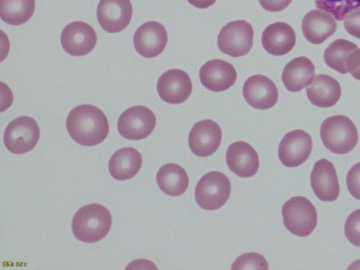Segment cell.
<instances>
[{
  "label": "cell",
  "mask_w": 360,
  "mask_h": 270,
  "mask_svg": "<svg viewBox=\"0 0 360 270\" xmlns=\"http://www.w3.org/2000/svg\"><path fill=\"white\" fill-rule=\"evenodd\" d=\"M66 127L71 138L84 146L101 143L109 132V124L104 112L89 104L74 108L67 117Z\"/></svg>",
  "instance_id": "obj_1"
},
{
  "label": "cell",
  "mask_w": 360,
  "mask_h": 270,
  "mask_svg": "<svg viewBox=\"0 0 360 270\" xmlns=\"http://www.w3.org/2000/svg\"><path fill=\"white\" fill-rule=\"evenodd\" d=\"M112 217L107 208L97 203L86 205L77 210L72 221L74 236L84 243H95L109 232Z\"/></svg>",
  "instance_id": "obj_2"
},
{
  "label": "cell",
  "mask_w": 360,
  "mask_h": 270,
  "mask_svg": "<svg viewBox=\"0 0 360 270\" xmlns=\"http://www.w3.org/2000/svg\"><path fill=\"white\" fill-rule=\"evenodd\" d=\"M320 134L323 145L337 154H345L352 150L359 139L356 126L347 116L342 115L324 120Z\"/></svg>",
  "instance_id": "obj_3"
},
{
  "label": "cell",
  "mask_w": 360,
  "mask_h": 270,
  "mask_svg": "<svg viewBox=\"0 0 360 270\" xmlns=\"http://www.w3.org/2000/svg\"><path fill=\"white\" fill-rule=\"evenodd\" d=\"M285 227L292 234L308 236L317 224V212L314 205L305 197L290 198L281 210Z\"/></svg>",
  "instance_id": "obj_4"
},
{
  "label": "cell",
  "mask_w": 360,
  "mask_h": 270,
  "mask_svg": "<svg viewBox=\"0 0 360 270\" xmlns=\"http://www.w3.org/2000/svg\"><path fill=\"white\" fill-rule=\"evenodd\" d=\"M231 191V183L225 174L217 171L210 172L198 182L195 191V201L204 210H215L226 202Z\"/></svg>",
  "instance_id": "obj_5"
},
{
  "label": "cell",
  "mask_w": 360,
  "mask_h": 270,
  "mask_svg": "<svg viewBox=\"0 0 360 270\" xmlns=\"http://www.w3.org/2000/svg\"><path fill=\"white\" fill-rule=\"evenodd\" d=\"M39 136L37 122L30 117L21 116L12 120L6 127L4 143L12 153L22 155L34 148Z\"/></svg>",
  "instance_id": "obj_6"
},
{
  "label": "cell",
  "mask_w": 360,
  "mask_h": 270,
  "mask_svg": "<svg viewBox=\"0 0 360 270\" xmlns=\"http://www.w3.org/2000/svg\"><path fill=\"white\" fill-rule=\"evenodd\" d=\"M254 31L245 20L231 21L224 25L217 36L219 49L232 57L244 56L253 45Z\"/></svg>",
  "instance_id": "obj_7"
},
{
  "label": "cell",
  "mask_w": 360,
  "mask_h": 270,
  "mask_svg": "<svg viewBox=\"0 0 360 270\" xmlns=\"http://www.w3.org/2000/svg\"><path fill=\"white\" fill-rule=\"evenodd\" d=\"M156 124L155 114L143 105H135L124 110L117 122L120 135L129 140H141L148 136Z\"/></svg>",
  "instance_id": "obj_8"
},
{
  "label": "cell",
  "mask_w": 360,
  "mask_h": 270,
  "mask_svg": "<svg viewBox=\"0 0 360 270\" xmlns=\"http://www.w3.org/2000/svg\"><path fill=\"white\" fill-rule=\"evenodd\" d=\"M311 150V136L304 130L295 129L283 136L278 146V155L285 166L295 167L308 159Z\"/></svg>",
  "instance_id": "obj_9"
},
{
  "label": "cell",
  "mask_w": 360,
  "mask_h": 270,
  "mask_svg": "<svg viewBox=\"0 0 360 270\" xmlns=\"http://www.w3.org/2000/svg\"><path fill=\"white\" fill-rule=\"evenodd\" d=\"M97 36L89 24L75 21L66 25L60 34L63 49L73 56H82L89 53L95 47Z\"/></svg>",
  "instance_id": "obj_10"
},
{
  "label": "cell",
  "mask_w": 360,
  "mask_h": 270,
  "mask_svg": "<svg viewBox=\"0 0 360 270\" xmlns=\"http://www.w3.org/2000/svg\"><path fill=\"white\" fill-rule=\"evenodd\" d=\"M132 12L129 0H101L97 6L96 15L105 31L117 33L128 26Z\"/></svg>",
  "instance_id": "obj_11"
},
{
  "label": "cell",
  "mask_w": 360,
  "mask_h": 270,
  "mask_svg": "<svg viewBox=\"0 0 360 270\" xmlns=\"http://www.w3.org/2000/svg\"><path fill=\"white\" fill-rule=\"evenodd\" d=\"M221 137L222 131L217 122L211 120H201L191 129L188 146L195 155L208 157L217 151Z\"/></svg>",
  "instance_id": "obj_12"
},
{
  "label": "cell",
  "mask_w": 360,
  "mask_h": 270,
  "mask_svg": "<svg viewBox=\"0 0 360 270\" xmlns=\"http://www.w3.org/2000/svg\"><path fill=\"white\" fill-rule=\"evenodd\" d=\"M158 93L164 101L179 104L186 101L192 92V82L188 75L180 69L164 72L157 83Z\"/></svg>",
  "instance_id": "obj_13"
},
{
  "label": "cell",
  "mask_w": 360,
  "mask_h": 270,
  "mask_svg": "<svg viewBox=\"0 0 360 270\" xmlns=\"http://www.w3.org/2000/svg\"><path fill=\"white\" fill-rule=\"evenodd\" d=\"M243 94L251 107L259 110L272 108L278 97L274 82L262 75H255L247 79L243 84Z\"/></svg>",
  "instance_id": "obj_14"
},
{
  "label": "cell",
  "mask_w": 360,
  "mask_h": 270,
  "mask_svg": "<svg viewBox=\"0 0 360 270\" xmlns=\"http://www.w3.org/2000/svg\"><path fill=\"white\" fill-rule=\"evenodd\" d=\"M167 43V34L164 26L156 21H149L141 25L134 35L136 51L146 58L160 55Z\"/></svg>",
  "instance_id": "obj_15"
},
{
  "label": "cell",
  "mask_w": 360,
  "mask_h": 270,
  "mask_svg": "<svg viewBox=\"0 0 360 270\" xmlns=\"http://www.w3.org/2000/svg\"><path fill=\"white\" fill-rule=\"evenodd\" d=\"M311 186L316 196L322 201H335L340 193L336 170L326 159L317 160L310 174Z\"/></svg>",
  "instance_id": "obj_16"
},
{
  "label": "cell",
  "mask_w": 360,
  "mask_h": 270,
  "mask_svg": "<svg viewBox=\"0 0 360 270\" xmlns=\"http://www.w3.org/2000/svg\"><path fill=\"white\" fill-rule=\"evenodd\" d=\"M199 76L202 84L206 89L219 92L234 84L237 72L231 63L220 59H213L200 68Z\"/></svg>",
  "instance_id": "obj_17"
},
{
  "label": "cell",
  "mask_w": 360,
  "mask_h": 270,
  "mask_svg": "<svg viewBox=\"0 0 360 270\" xmlns=\"http://www.w3.org/2000/svg\"><path fill=\"white\" fill-rule=\"evenodd\" d=\"M226 160L230 170L243 178L256 174L259 166L256 150L245 141L231 143L226 150Z\"/></svg>",
  "instance_id": "obj_18"
},
{
  "label": "cell",
  "mask_w": 360,
  "mask_h": 270,
  "mask_svg": "<svg viewBox=\"0 0 360 270\" xmlns=\"http://www.w3.org/2000/svg\"><path fill=\"white\" fill-rule=\"evenodd\" d=\"M337 22L330 13L320 9L308 12L302 19V30L306 39L311 44H320L336 31Z\"/></svg>",
  "instance_id": "obj_19"
},
{
  "label": "cell",
  "mask_w": 360,
  "mask_h": 270,
  "mask_svg": "<svg viewBox=\"0 0 360 270\" xmlns=\"http://www.w3.org/2000/svg\"><path fill=\"white\" fill-rule=\"evenodd\" d=\"M296 43V35L290 25L276 22L268 25L262 32V44L264 49L276 56L290 52Z\"/></svg>",
  "instance_id": "obj_20"
},
{
  "label": "cell",
  "mask_w": 360,
  "mask_h": 270,
  "mask_svg": "<svg viewBox=\"0 0 360 270\" xmlns=\"http://www.w3.org/2000/svg\"><path fill=\"white\" fill-rule=\"evenodd\" d=\"M306 92L309 101L321 108H329L336 104L341 96L340 83L331 76L317 75L307 86Z\"/></svg>",
  "instance_id": "obj_21"
},
{
  "label": "cell",
  "mask_w": 360,
  "mask_h": 270,
  "mask_svg": "<svg viewBox=\"0 0 360 270\" xmlns=\"http://www.w3.org/2000/svg\"><path fill=\"white\" fill-rule=\"evenodd\" d=\"M314 77L315 66L311 60L300 56L286 64L281 79L287 90L297 92L311 84Z\"/></svg>",
  "instance_id": "obj_22"
},
{
  "label": "cell",
  "mask_w": 360,
  "mask_h": 270,
  "mask_svg": "<svg viewBox=\"0 0 360 270\" xmlns=\"http://www.w3.org/2000/svg\"><path fill=\"white\" fill-rule=\"evenodd\" d=\"M142 165V156L134 148H122L114 153L109 160L108 169L111 176L119 181L134 177Z\"/></svg>",
  "instance_id": "obj_23"
},
{
  "label": "cell",
  "mask_w": 360,
  "mask_h": 270,
  "mask_svg": "<svg viewBox=\"0 0 360 270\" xmlns=\"http://www.w3.org/2000/svg\"><path fill=\"white\" fill-rule=\"evenodd\" d=\"M156 181L160 190L171 196L181 195L188 186L186 172L174 163L162 165L157 173Z\"/></svg>",
  "instance_id": "obj_24"
},
{
  "label": "cell",
  "mask_w": 360,
  "mask_h": 270,
  "mask_svg": "<svg viewBox=\"0 0 360 270\" xmlns=\"http://www.w3.org/2000/svg\"><path fill=\"white\" fill-rule=\"evenodd\" d=\"M35 0H0V16L11 25H22L32 16Z\"/></svg>",
  "instance_id": "obj_25"
},
{
  "label": "cell",
  "mask_w": 360,
  "mask_h": 270,
  "mask_svg": "<svg viewBox=\"0 0 360 270\" xmlns=\"http://www.w3.org/2000/svg\"><path fill=\"white\" fill-rule=\"evenodd\" d=\"M354 43L343 39L333 41L325 50L323 59L326 65L335 71L346 74L348 71L346 62L349 54L357 49Z\"/></svg>",
  "instance_id": "obj_26"
},
{
  "label": "cell",
  "mask_w": 360,
  "mask_h": 270,
  "mask_svg": "<svg viewBox=\"0 0 360 270\" xmlns=\"http://www.w3.org/2000/svg\"><path fill=\"white\" fill-rule=\"evenodd\" d=\"M317 8L332 14L339 21L352 10L360 6V0H315Z\"/></svg>",
  "instance_id": "obj_27"
},
{
  "label": "cell",
  "mask_w": 360,
  "mask_h": 270,
  "mask_svg": "<svg viewBox=\"0 0 360 270\" xmlns=\"http://www.w3.org/2000/svg\"><path fill=\"white\" fill-rule=\"evenodd\" d=\"M231 269H268L265 258L257 253L249 252L240 256L233 263Z\"/></svg>",
  "instance_id": "obj_28"
},
{
  "label": "cell",
  "mask_w": 360,
  "mask_h": 270,
  "mask_svg": "<svg viewBox=\"0 0 360 270\" xmlns=\"http://www.w3.org/2000/svg\"><path fill=\"white\" fill-rule=\"evenodd\" d=\"M345 234L352 245L360 247V209L352 212L347 218Z\"/></svg>",
  "instance_id": "obj_29"
},
{
  "label": "cell",
  "mask_w": 360,
  "mask_h": 270,
  "mask_svg": "<svg viewBox=\"0 0 360 270\" xmlns=\"http://www.w3.org/2000/svg\"><path fill=\"white\" fill-rule=\"evenodd\" d=\"M346 183L350 194L360 200V162L353 165L349 170Z\"/></svg>",
  "instance_id": "obj_30"
},
{
  "label": "cell",
  "mask_w": 360,
  "mask_h": 270,
  "mask_svg": "<svg viewBox=\"0 0 360 270\" xmlns=\"http://www.w3.org/2000/svg\"><path fill=\"white\" fill-rule=\"evenodd\" d=\"M344 26L350 35L360 39V6L345 15Z\"/></svg>",
  "instance_id": "obj_31"
},
{
  "label": "cell",
  "mask_w": 360,
  "mask_h": 270,
  "mask_svg": "<svg viewBox=\"0 0 360 270\" xmlns=\"http://www.w3.org/2000/svg\"><path fill=\"white\" fill-rule=\"evenodd\" d=\"M347 71L358 80H360V49L352 51L346 62Z\"/></svg>",
  "instance_id": "obj_32"
},
{
  "label": "cell",
  "mask_w": 360,
  "mask_h": 270,
  "mask_svg": "<svg viewBox=\"0 0 360 270\" xmlns=\"http://www.w3.org/2000/svg\"><path fill=\"white\" fill-rule=\"evenodd\" d=\"M292 0H259L262 8L267 11L278 12L286 8Z\"/></svg>",
  "instance_id": "obj_33"
},
{
  "label": "cell",
  "mask_w": 360,
  "mask_h": 270,
  "mask_svg": "<svg viewBox=\"0 0 360 270\" xmlns=\"http://www.w3.org/2000/svg\"><path fill=\"white\" fill-rule=\"evenodd\" d=\"M188 1L196 8L204 9L213 5L216 0H188Z\"/></svg>",
  "instance_id": "obj_34"
}]
</instances>
